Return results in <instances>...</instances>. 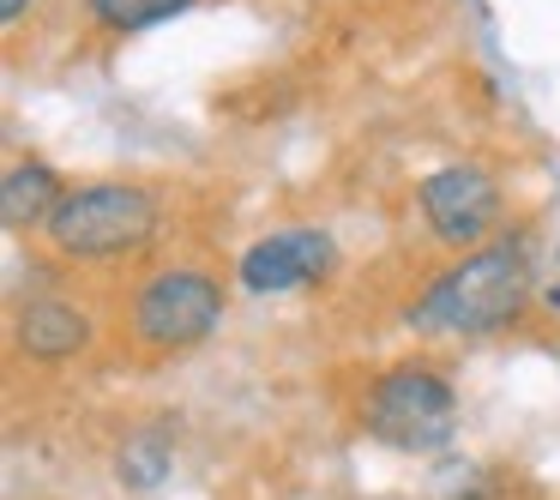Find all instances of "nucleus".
<instances>
[{"label": "nucleus", "mask_w": 560, "mask_h": 500, "mask_svg": "<svg viewBox=\"0 0 560 500\" xmlns=\"http://www.w3.org/2000/svg\"><path fill=\"white\" fill-rule=\"evenodd\" d=\"M530 302V259L524 247H476L458 266H446L410 307L416 332L434 338H488L512 326Z\"/></svg>", "instance_id": "f257e3e1"}, {"label": "nucleus", "mask_w": 560, "mask_h": 500, "mask_svg": "<svg viewBox=\"0 0 560 500\" xmlns=\"http://www.w3.org/2000/svg\"><path fill=\"white\" fill-rule=\"evenodd\" d=\"M55 254L67 259H121L158 235V199L151 187L133 182H91L67 187V199L55 206V218L43 223Z\"/></svg>", "instance_id": "f03ea898"}, {"label": "nucleus", "mask_w": 560, "mask_h": 500, "mask_svg": "<svg viewBox=\"0 0 560 500\" xmlns=\"http://www.w3.org/2000/svg\"><path fill=\"white\" fill-rule=\"evenodd\" d=\"M362 422L392 452H440L452 446V428H458V398H452V386L434 368L404 362L374 380Z\"/></svg>", "instance_id": "7ed1b4c3"}, {"label": "nucleus", "mask_w": 560, "mask_h": 500, "mask_svg": "<svg viewBox=\"0 0 560 500\" xmlns=\"http://www.w3.org/2000/svg\"><path fill=\"white\" fill-rule=\"evenodd\" d=\"M223 319V283L211 271L170 266L139 283L133 295V338L145 350H194Z\"/></svg>", "instance_id": "20e7f679"}, {"label": "nucleus", "mask_w": 560, "mask_h": 500, "mask_svg": "<svg viewBox=\"0 0 560 500\" xmlns=\"http://www.w3.org/2000/svg\"><path fill=\"white\" fill-rule=\"evenodd\" d=\"M416 199H422L428 230H434L446 247L482 242V235L494 230V218H500V182L482 170V163H446V170L422 175Z\"/></svg>", "instance_id": "39448f33"}, {"label": "nucleus", "mask_w": 560, "mask_h": 500, "mask_svg": "<svg viewBox=\"0 0 560 500\" xmlns=\"http://www.w3.org/2000/svg\"><path fill=\"white\" fill-rule=\"evenodd\" d=\"M338 266V247L326 230H278L259 235L242 254V283L254 295H283V290H307Z\"/></svg>", "instance_id": "423d86ee"}, {"label": "nucleus", "mask_w": 560, "mask_h": 500, "mask_svg": "<svg viewBox=\"0 0 560 500\" xmlns=\"http://www.w3.org/2000/svg\"><path fill=\"white\" fill-rule=\"evenodd\" d=\"M13 338H19V350L37 356V362H67V356L85 350L91 319L79 314L73 302H61V295H31L13 319Z\"/></svg>", "instance_id": "0eeeda50"}, {"label": "nucleus", "mask_w": 560, "mask_h": 500, "mask_svg": "<svg viewBox=\"0 0 560 500\" xmlns=\"http://www.w3.org/2000/svg\"><path fill=\"white\" fill-rule=\"evenodd\" d=\"M61 199H67V187L49 163H13V170H7V187H0V223H7V230L49 223Z\"/></svg>", "instance_id": "6e6552de"}, {"label": "nucleus", "mask_w": 560, "mask_h": 500, "mask_svg": "<svg viewBox=\"0 0 560 500\" xmlns=\"http://www.w3.org/2000/svg\"><path fill=\"white\" fill-rule=\"evenodd\" d=\"M194 0H85V13L97 19L103 31H115V37H127V31H151L163 25V19L187 13Z\"/></svg>", "instance_id": "1a4fd4ad"}, {"label": "nucleus", "mask_w": 560, "mask_h": 500, "mask_svg": "<svg viewBox=\"0 0 560 500\" xmlns=\"http://www.w3.org/2000/svg\"><path fill=\"white\" fill-rule=\"evenodd\" d=\"M115 470H121L127 488H158L163 476H170V440L163 434H133L121 446V458H115Z\"/></svg>", "instance_id": "9d476101"}, {"label": "nucleus", "mask_w": 560, "mask_h": 500, "mask_svg": "<svg viewBox=\"0 0 560 500\" xmlns=\"http://www.w3.org/2000/svg\"><path fill=\"white\" fill-rule=\"evenodd\" d=\"M0 13H7V19H19V13H25V0H0Z\"/></svg>", "instance_id": "9b49d317"}, {"label": "nucleus", "mask_w": 560, "mask_h": 500, "mask_svg": "<svg viewBox=\"0 0 560 500\" xmlns=\"http://www.w3.org/2000/svg\"><path fill=\"white\" fill-rule=\"evenodd\" d=\"M548 307H560V271H555V283H548Z\"/></svg>", "instance_id": "f8f14e48"}]
</instances>
